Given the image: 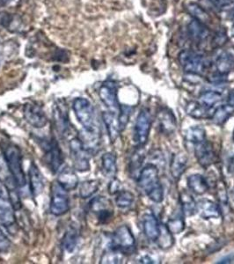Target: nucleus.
Listing matches in <instances>:
<instances>
[{
	"label": "nucleus",
	"instance_id": "1",
	"mask_svg": "<svg viewBox=\"0 0 234 264\" xmlns=\"http://www.w3.org/2000/svg\"><path fill=\"white\" fill-rule=\"evenodd\" d=\"M137 183L149 199L160 203L164 199V189L159 177L157 166L148 164L142 168L137 177Z\"/></svg>",
	"mask_w": 234,
	"mask_h": 264
},
{
	"label": "nucleus",
	"instance_id": "2",
	"mask_svg": "<svg viewBox=\"0 0 234 264\" xmlns=\"http://www.w3.org/2000/svg\"><path fill=\"white\" fill-rule=\"evenodd\" d=\"M74 113L79 123L88 135L95 141L99 142V127L97 122L96 114L90 100L86 98H76L72 104Z\"/></svg>",
	"mask_w": 234,
	"mask_h": 264
},
{
	"label": "nucleus",
	"instance_id": "3",
	"mask_svg": "<svg viewBox=\"0 0 234 264\" xmlns=\"http://www.w3.org/2000/svg\"><path fill=\"white\" fill-rule=\"evenodd\" d=\"M4 157L15 186L25 187L27 184L26 174L23 170L22 154L19 147L14 145H7L4 150Z\"/></svg>",
	"mask_w": 234,
	"mask_h": 264
},
{
	"label": "nucleus",
	"instance_id": "4",
	"mask_svg": "<svg viewBox=\"0 0 234 264\" xmlns=\"http://www.w3.org/2000/svg\"><path fill=\"white\" fill-rule=\"evenodd\" d=\"M41 146L44 153L43 158L48 169L53 174L58 173L64 163V153L57 139L54 137L42 139Z\"/></svg>",
	"mask_w": 234,
	"mask_h": 264
},
{
	"label": "nucleus",
	"instance_id": "5",
	"mask_svg": "<svg viewBox=\"0 0 234 264\" xmlns=\"http://www.w3.org/2000/svg\"><path fill=\"white\" fill-rule=\"evenodd\" d=\"M135 247L136 239L131 228L126 225L119 226L113 233L109 248L125 255L134 251Z\"/></svg>",
	"mask_w": 234,
	"mask_h": 264
},
{
	"label": "nucleus",
	"instance_id": "6",
	"mask_svg": "<svg viewBox=\"0 0 234 264\" xmlns=\"http://www.w3.org/2000/svg\"><path fill=\"white\" fill-rule=\"evenodd\" d=\"M179 61L183 70L190 74L202 75L208 69L207 58L197 52L191 50L180 52Z\"/></svg>",
	"mask_w": 234,
	"mask_h": 264
},
{
	"label": "nucleus",
	"instance_id": "7",
	"mask_svg": "<svg viewBox=\"0 0 234 264\" xmlns=\"http://www.w3.org/2000/svg\"><path fill=\"white\" fill-rule=\"evenodd\" d=\"M67 190L62 187L58 181L52 184L50 197V213L54 216H63L70 209V199Z\"/></svg>",
	"mask_w": 234,
	"mask_h": 264
},
{
	"label": "nucleus",
	"instance_id": "8",
	"mask_svg": "<svg viewBox=\"0 0 234 264\" xmlns=\"http://www.w3.org/2000/svg\"><path fill=\"white\" fill-rule=\"evenodd\" d=\"M70 151L75 170L87 172L90 170L89 150L85 146V143L79 138H74L70 142Z\"/></svg>",
	"mask_w": 234,
	"mask_h": 264
},
{
	"label": "nucleus",
	"instance_id": "9",
	"mask_svg": "<svg viewBox=\"0 0 234 264\" xmlns=\"http://www.w3.org/2000/svg\"><path fill=\"white\" fill-rule=\"evenodd\" d=\"M151 116L149 110L142 109L136 120L134 128V141L138 147H144L147 144L151 132Z\"/></svg>",
	"mask_w": 234,
	"mask_h": 264
},
{
	"label": "nucleus",
	"instance_id": "10",
	"mask_svg": "<svg viewBox=\"0 0 234 264\" xmlns=\"http://www.w3.org/2000/svg\"><path fill=\"white\" fill-rule=\"evenodd\" d=\"M99 96L109 111L119 113L121 105L119 103L118 88L116 82L111 81L104 82L99 87Z\"/></svg>",
	"mask_w": 234,
	"mask_h": 264
},
{
	"label": "nucleus",
	"instance_id": "11",
	"mask_svg": "<svg viewBox=\"0 0 234 264\" xmlns=\"http://www.w3.org/2000/svg\"><path fill=\"white\" fill-rule=\"evenodd\" d=\"M23 116L27 122L36 129H42L48 123V119L42 107L36 102L25 104L23 109Z\"/></svg>",
	"mask_w": 234,
	"mask_h": 264
},
{
	"label": "nucleus",
	"instance_id": "12",
	"mask_svg": "<svg viewBox=\"0 0 234 264\" xmlns=\"http://www.w3.org/2000/svg\"><path fill=\"white\" fill-rule=\"evenodd\" d=\"M55 125L62 136H66L70 130V117L67 105L64 100H58L53 107Z\"/></svg>",
	"mask_w": 234,
	"mask_h": 264
},
{
	"label": "nucleus",
	"instance_id": "13",
	"mask_svg": "<svg viewBox=\"0 0 234 264\" xmlns=\"http://www.w3.org/2000/svg\"><path fill=\"white\" fill-rule=\"evenodd\" d=\"M90 210L101 224L109 223L113 218V209L109 200L104 197H96L91 200Z\"/></svg>",
	"mask_w": 234,
	"mask_h": 264
},
{
	"label": "nucleus",
	"instance_id": "14",
	"mask_svg": "<svg viewBox=\"0 0 234 264\" xmlns=\"http://www.w3.org/2000/svg\"><path fill=\"white\" fill-rule=\"evenodd\" d=\"M195 155L202 168H209L217 161V155L213 145L207 140L195 145Z\"/></svg>",
	"mask_w": 234,
	"mask_h": 264
},
{
	"label": "nucleus",
	"instance_id": "15",
	"mask_svg": "<svg viewBox=\"0 0 234 264\" xmlns=\"http://www.w3.org/2000/svg\"><path fill=\"white\" fill-rule=\"evenodd\" d=\"M143 232L145 237L152 242H157L162 232L163 226H161L153 213H145L142 219Z\"/></svg>",
	"mask_w": 234,
	"mask_h": 264
},
{
	"label": "nucleus",
	"instance_id": "16",
	"mask_svg": "<svg viewBox=\"0 0 234 264\" xmlns=\"http://www.w3.org/2000/svg\"><path fill=\"white\" fill-rule=\"evenodd\" d=\"M158 123H159V129L164 135H172L176 129V118L173 112L167 108H162L159 111Z\"/></svg>",
	"mask_w": 234,
	"mask_h": 264
},
{
	"label": "nucleus",
	"instance_id": "17",
	"mask_svg": "<svg viewBox=\"0 0 234 264\" xmlns=\"http://www.w3.org/2000/svg\"><path fill=\"white\" fill-rule=\"evenodd\" d=\"M29 188L34 197H38L44 190V178L35 162L30 165L29 170Z\"/></svg>",
	"mask_w": 234,
	"mask_h": 264
},
{
	"label": "nucleus",
	"instance_id": "18",
	"mask_svg": "<svg viewBox=\"0 0 234 264\" xmlns=\"http://www.w3.org/2000/svg\"><path fill=\"white\" fill-rule=\"evenodd\" d=\"M16 223L14 208L9 196L0 197V225L10 228Z\"/></svg>",
	"mask_w": 234,
	"mask_h": 264
},
{
	"label": "nucleus",
	"instance_id": "19",
	"mask_svg": "<svg viewBox=\"0 0 234 264\" xmlns=\"http://www.w3.org/2000/svg\"><path fill=\"white\" fill-rule=\"evenodd\" d=\"M199 215L203 219H218L221 216L220 207L212 200L201 199L196 203Z\"/></svg>",
	"mask_w": 234,
	"mask_h": 264
},
{
	"label": "nucleus",
	"instance_id": "20",
	"mask_svg": "<svg viewBox=\"0 0 234 264\" xmlns=\"http://www.w3.org/2000/svg\"><path fill=\"white\" fill-rule=\"evenodd\" d=\"M189 158L184 151H179L173 155L170 163V173L172 177L175 180H179L184 174L188 167Z\"/></svg>",
	"mask_w": 234,
	"mask_h": 264
},
{
	"label": "nucleus",
	"instance_id": "21",
	"mask_svg": "<svg viewBox=\"0 0 234 264\" xmlns=\"http://www.w3.org/2000/svg\"><path fill=\"white\" fill-rule=\"evenodd\" d=\"M102 119L109 133V139L111 142L116 141L121 132L119 126L118 114L114 113L109 110L107 112H103Z\"/></svg>",
	"mask_w": 234,
	"mask_h": 264
},
{
	"label": "nucleus",
	"instance_id": "22",
	"mask_svg": "<svg viewBox=\"0 0 234 264\" xmlns=\"http://www.w3.org/2000/svg\"><path fill=\"white\" fill-rule=\"evenodd\" d=\"M57 181L67 191L75 190L79 185V178L77 174L73 169H71L69 167L64 168L61 171V173L58 175Z\"/></svg>",
	"mask_w": 234,
	"mask_h": 264
},
{
	"label": "nucleus",
	"instance_id": "23",
	"mask_svg": "<svg viewBox=\"0 0 234 264\" xmlns=\"http://www.w3.org/2000/svg\"><path fill=\"white\" fill-rule=\"evenodd\" d=\"M188 31L190 37L196 42H202L210 36V30L205 24L196 19H193L192 21L189 22Z\"/></svg>",
	"mask_w": 234,
	"mask_h": 264
},
{
	"label": "nucleus",
	"instance_id": "24",
	"mask_svg": "<svg viewBox=\"0 0 234 264\" xmlns=\"http://www.w3.org/2000/svg\"><path fill=\"white\" fill-rule=\"evenodd\" d=\"M188 187L196 195H203L209 190V183L204 176L202 174H195L189 175L187 180Z\"/></svg>",
	"mask_w": 234,
	"mask_h": 264
},
{
	"label": "nucleus",
	"instance_id": "25",
	"mask_svg": "<svg viewBox=\"0 0 234 264\" xmlns=\"http://www.w3.org/2000/svg\"><path fill=\"white\" fill-rule=\"evenodd\" d=\"M216 69L218 75L225 76L234 69V58L228 52H224L216 60Z\"/></svg>",
	"mask_w": 234,
	"mask_h": 264
},
{
	"label": "nucleus",
	"instance_id": "26",
	"mask_svg": "<svg viewBox=\"0 0 234 264\" xmlns=\"http://www.w3.org/2000/svg\"><path fill=\"white\" fill-rule=\"evenodd\" d=\"M184 139L194 146L198 145L206 140L205 129L202 126H191L184 132Z\"/></svg>",
	"mask_w": 234,
	"mask_h": 264
},
{
	"label": "nucleus",
	"instance_id": "27",
	"mask_svg": "<svg viewBox=\"0 0 234 264\" xmlns=\"http://www.w3.org/2000/svg\"><path fill=\"white\" fill-rule=\"evenodd\" d=\"M101 168L103 173L108 177L114 178L117 173L116 155L114 152H106L101 157Z\"/></svg>",
	"mask_w": 234,
	"mask_h": 264
},
{
	"label": "nucleus",
	"instance_id": "28",
	"mask_svg": "<svg viewBox=\"0 0 234 264\" xmlns=\"http://www.w3.org/2000/svg\"><path fill=\"white\" fill-rule=\"evenodd\" d=\"M180 209L185 216L191 217L196 214L197 212L196 201L189 192L184 190L180 193Z\"/></svg>",
	"mask_w": 234,
	"mask_h": 264
},
{
	"label": "nucleus",
	"instance_id": "29",
	"mask_svg": "<svg viewBox=\"0 0 234 264\" xmlns=\"http://www.w3.org/2000/svg\"><path fill=\"white\" fill-rule=\"evenodd\" d=\"M143 147H138V150L132 154L129 163H128V171L129 174L133 176L138 177V174L141 171L142 165L144 163L145 154H144Z\"/></svg>",
	"mask_w": 234,
	"mask_h": 264
},
{
	"label": "nucleus",
	"instance_id": "30",
	"mask_svg": "<svg viewBox=\"0 0 234 264\" xmlns=\"http://www.w3.org/2000/svg\"><path fill=\"white\" fill-rule=\"evenodd\" d=\"M222 100V94L218 91H206L199 97V103L212 111V109Z\"/></svg>",
	"mask_w": 234,
	"mask_h": 264
},
{
	"label": "nucleus",
	"instance_id": "31",
	"mask_svg": "<svg viewBox=\"0 0 234 264\" xmlns=\"http://www.w3.org/2000/svg\"><path fill=\"white\" fill-rule=\"evenodd\" d=\"M167 227L168 231L173 234H179L184 231V229L186 227V223H185L184 214L181 209L180 212L174 213L173 216L171 217L169 220L167 221Z\"/></svg>",
	"mask_w": 234,
	"mask_h": 264
},
{
	"label": "nucleus",
	"instance_id": "32",
	"mask_svg": "<svg viewBox=\"0 0 234 264\" xmlns=\"http://www.w3.org/2000/svg\"><path fill=\"white\" fill-rule=\"evenodd\" d=\"M79 238L80 234L77 229L74 226L69 227L63 239V247L64 250L68 253H72L77 247Z\"/></svg>",
	"mask_w": 234,
	"mask_h": 264
},
{
	"label": "nucleus",
	"instance_id": "33",
	"mask_svg": "<svg viewBox=\"0 0 234 264\" xmlns=\"http://www.w3.org/2000/svg\"><path fill=\"white\" fill-rule=\"evenodd\" d=\"M186 9L188 13L191 15V16L198 20L200 22L203 23V24H208V23L212 21V18L210 16L205 10L203 9L201 6H199L196 3H189L186 6Z\"/></svg>",
	"mask_w": 234,
	"mask_h": 264
},
{
	"label": "nucleus",
	"instance_id": "34",
	"mask_svg": "<svg viewBox=\"0 0 234 264\" xmlns=\"http://www.w3.org/2000/svg\"><path fill=\"white\" fill-rule=\"evenodd\" d=\"M233 112V109L228 106L227 104L222 105L214 110L212 116V121H213V123L218 125H223L227 122L228 119L231 117Z\"/></svg>",
	"mask_w": 234,
	"mask_h": 264
},
{
	"label": "nucleus",
	"instance_id": "35",
	"mask_svg": "<svg viewBox=\"0 0 234 264\" xmlns=\"http://www.w3.org/2000/svg\"><path fill=\"white\" fill-rule=\"evenodd\" d=\"M187 113L196 119H202V118H206V117L208 118V117L212 116L211 110H207L199 102L189 103L187 107Z\"/></svg>",
	"mask_w": 234,
	"mask_h": 264
},
{
	"label": "nucleus",
	"instance_id": "36",
	"mask_svg": "<svg viewBox=\"0 0 234 264\" xmlns=\"http://www.w3.org/2000/svg\"><path fill=\"white\" fill-rule=\"evenodd\" d=\"M135 202L134 194L128 190H121L116 198V206L120 209H128Z\"/></svg>",
	"mask_w": 234,
	"mask_h": 264
},
{
	"label": "nucleus",
	"instance_id": "37",
	"mask_svg": "<svg viewBox=\"0 0 234 264\" xmlns=\"http://www.w3.org/2000/svg\"><path fill=\"white\" fill-rule=\"evenodd\" d=\"M99 188V180H86L81 183V187H80V196L81 198H84V199L89 198L96 193Z\"/></svg>",
	"mask_w": 234,
	"mask_h": 264
},
{
	"label": "nucleus",
	"instance_id": "38",
	"mask_svg": "<svg viewBox=\"0 0 234 264\" xmlns=\"http://www.w3.org/2000/svg\"><path fill=\"white\" fill-rule=\"evenodd\" d=\"M132 112V109L131 107L125 106V105H121V107H120L118 113V122L121 131L125 129L126 126L128 124Z\"/></svg>",
	"mask_w": 234,
	"mask_h": 264
},
{
	"label": "nucleus",
	"instance_id": "39",
	"mask_svg": "<svg viewBox=\"0 0 234 264\" xmlns=\"http://www.w3.org/2000/svg\"><path fill=\"white\" fill-rule=\"evenodd\" d=\"M218 199L222 213H225L228 210L230 206H229V201H228L227 192L225 190V185L221 182L218 184Z\"/></svg>",
	"mask_w": 234,
	"mask_h": 264
},
{
	"label": "nucleus",
	"instance_id": "40",
	"mask_svg": "<svg viewBox=\"0 0 234 264\" xmlns=\"http://www.w3.org/2000/svg\"><path fill=\"white\" fill-rule=\"evenodd\" d=\"M122 260H123V254L109 248V251L103 255L100 262L101 263H121Z\"/></svg>",
	"mask_w": 234,
	"mask_h": 264
},
{
	"label": "nucleus",
	"instance_id": "41",
	"mask_svg": "<svg viewBox=\"0 0 234 264\" xmlns=\"http://www.w3.org/2000/svg\"><path fill=\"white\" fill-rule=\"evenodd\" d=\"M11 247L9 239L4 233L2 229L0 228V253H7Z\"/></svg>",
	"mask_w": 234,
	"mask_h": 264
},
{
	"label": "nucleus",
	"instance_id": "42",
	"mask_svg": "<svg viewBox=\"0 0 234 264\" xmlns=\"http://www.w3.org/2000/svg\"><path fill=\"white\" fill-rule=\"evenodd\" d=\"M121 187H122V184L121 181L117 180L116 178H113V180L110 181V183L109 185V192L110 195H116V194L119 193L121 191Z\"/></svg>",
	"mask_w": 234,
	"mask_h": 264
},
{
	"label": "nucleus",
	"instance_id": "43",
	"mask_svg": "<svg viewBox=\"0 0 234 264\" xmlns=\"http://www.w3.org/2000/svg\"><path fill=\"white\" fill-rule=\"evenodd\" d=\"M209 2H211L217 8L223 9L233 5L234 0H209Z\"/></svg>",
	"mask_w": 234,
	"mask_h": 264
},
{
	"label": "nucleus",
	"instance_id": "44",
	"mask_svg": "<svg viewBox=\"0 0 234 264\" xmlns=\"http://www.w3.org/2000/svg\"><path fill=\"white\" fill-rule=\"evenodd\" d=\"M138 262H140V263L152 264L156 263L157 261H155L153 258L150 256V255H144V256L140 257V259L138 260Z\"/></svg>",
	"mask_w": 234,
	"mask_h": 264
},
{
	"label": "nucleus",
	"instance_id": "45",
	"mask_svg": "<svg viewBox=\"0 0 234 264\" xmlns=\"http://www.w3.org/2000/svg\"><path fill=\"white\" fill-rule=\"evenodd\" d=\"M9 196V192H8V189L7 186L3 183V181L0 180V197H7Z\"/></svg>",
	"mask_w": 234,
	"mask_h": 264
},
{
	"label": "nucleus",
	"instance_id": "46",
	"mask_svg": "<svg viewBox=\"0 0 234 264\" xmlns=\"http://www.w3.org/2000/svg\"><path fill=\"white\" fill-rule=\"evenodd\" d=\"M227 105L231 107L234 110V90H231L227 97Z\"/></svg>",
	"mask_w": 234,
	"mask_h": 264
},
{
	"label": "nucleus",
	"instance_id": "47",
	"mask_svg": "<svg viewBox=\"0 0 234 264\" xmlns=\"http://www.w3.org/2000/svg\"><path fill=\"white\" fill-rule=\"evenodd\" d=\"M228 168H229L230 171H234V153L229 158Z\"/></svg>",
	"mask_w": 234,
	"mask_h": 264
},
{
	"label": "nucleus",
	"instance_id": "48",
	"mask_svg": "<svg viewBox=\"0 0 234 264\" xmlns=\"http://www.w3.org/2000/svg\"><path fill=\"white\" fill-rule=\"evenodd\" d=\"M234 257L232 255H228V257L224 258V259H222L221 261H218L219 263H229V262H231V261H233Z\"/></svg>",
	"mask_w": 234,
	"mask_h": 264
},
{
	"label": "nucleus",
	"instance_id": "49",
	"mask_svg": "<svg viewBox=\"0 0 234 264\" xmlns=\"http://www.w3.org/2000/svg\"><path fill=\"white\" fill-rule=\"evenodd\" d=\"M231 33H232V36H234V24L233 26H232V30H231Z\"/></svg>",
	"mask_w": 234,
	"mask_h": 264
},
{
	"label": "nucleus",
	"instance_id": "50",
	"mask_svg": "<svg viewBox=\"0 0 234 264\" xmlns=\"http://www.w3.org/2000/svg\"><path fill=\"white\" fill-rule=\"evenodd\" d=\"M7 0H0V3H5V2H7Z\"/></svg>",
	"mask_w": 234,
	"mask_h": 264
},
{
	"label": "nucleus",
	"instance_id": "51",
	"mask_svg": "<svg viewBox=\"0 0 234 264\" xmlns=\"http://www.w3.org/2000/svg\"><path fill=\"white\" fill-rule=\"evenodd\" d=\"M233 141H234V130H233Z\"/></svg>",
	"mask_w": 234,
	"mask_h": 264
}]
</instances>
